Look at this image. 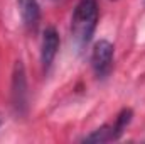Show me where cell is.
<instances>
[{
  "label": "cell",
  "instance_id": "obj_3",
  "mask_svg": "<svg viewBox=\"0 0 145 144\" xmlns=\"http://www.w3.org/2000/svg\"><path fill=\"white\" fill-rule=\"evenodd\" d=\"M57 49H59V34L56 32L54 27H46L42 34V46H40V63L46 71L52 65Z\"/></svg>",
  "mask_w": 145,
  "mask_h": 144
},
{
  "label": "cell",
  "instance_id": "obj_4",
  "mask_svg": "<svg viewBox=\"0 0 145 144\" xmlns=\"http://www.w3.org/2000/svg\"><path fill=\"white\" fill-rule=\"evenodd\" d=\"M17 7H19V14L24 26L29 29H34L40 19V9L37 0H17Z\"/></svg>",
  "mask_w": 145,
  "mask_h": 144
},
{
  "label": "cell",
  "instance_id": "obj_6",
  "mask_svg": "<svg viewBox=\"0 0 145 144\" xmlns=\"http://www.w3.org/2000/svg\"><path fill=\"white\" fill-rule=\"evenodd\" d=\"M120 136H121V132L116 129V126H103V127L93 131L83 141L84 143H110V141L118 139Z\"/></svg>",
  "mask_w": 145,
  "mask_h": 144
},
{
  "label": "cell",
  "instance_id": "obj_1",
  "mask_svg": "<svg viewBox=\"0 0 145 144\" xmlns=\"http://www.w3.org/2000/svg\"><path fill=\"white\" fill-rule=\"evenodd\" d=\"M98 0H79L71 17V37L78 48H84L96 29Z\"/></svg>",
  "mask_w": 145,
  "mask_h": 144
},
{
  "label": "cell",
  "instance_id": "obj_5",
  "mask_svg": "<svg viewBox=\"0 0 145 144\" xmlns=\"http://www.w3.org/2000/svg\"><path fill=\"white\" fill-rule=\"evenodd\" d=\"M25 73H24V66L20 61H17L15 65V71H14V83H12V95H14V105L17 108L25 105Z\"/></svg>",
  "mask_w": 145,
  "mask_h": 144
},
{
  "label": "cell",
  "instance_id": "obj_2",
  "mask_svg": "<svg viewBox=\"0 0 145 144\" xmlns=\"http://www.w3.org/2000/svg\"><path fill=\"white\" fill-rule=\"evenodd\" d=\"M113 54H115V48L113 44L101 39L93 46L91 51V66L96 73L98 78H105L111 70L113 65Z\"/></svg>",
  "mask_w": 145,
  "mask_h": 144
},
{
  "label": "cell",
  "instance_id": "obj_7",
  "mask_svg": "<svg viewBox=\"0 0 145 144\" xmlns=\"http://www.w3.org/2000/svg\"><path fill=\"white\" fill-rule=\"evenodd\" d=\"M0 124H2V117H0Z\"/></svg>",
  "mask_w": 145,
  "mask_h": 144
}]
</instances>
